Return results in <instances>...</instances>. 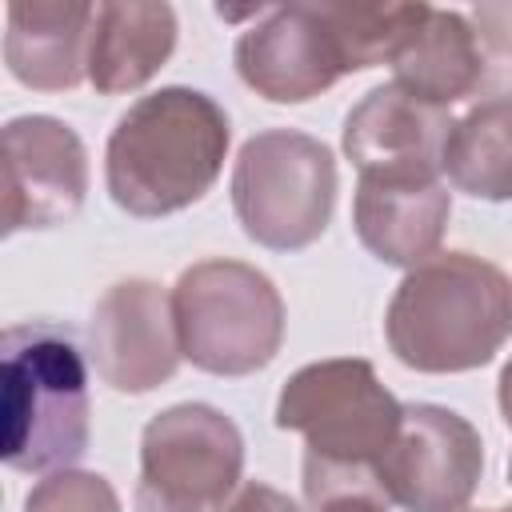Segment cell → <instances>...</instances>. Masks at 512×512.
I'll return each mask as SVG.
<instances>
[{"mask_svg":"<svg viewBox=\"0 0 512 512\" xmlns=\"http://www.w3.org/2000/svg\"><path fill=\"white\" fill-rule=\"evenodd\" d=\"M232 144L228 112L200 88H160L140 96L112 128L104 184L116 208L152 220L172 216L216 184Z\"/></svg>","mask_w":512,"mask_h":512,"instance_id":"obj_1","label":"cell"},{"mask_svg":"<svg viewBox=\"0 0 512 512\" xmlns=\"http://www.w3.org/2000/svg\"><path fill=\"white\" fill-rule=\"evenodd\" d=\"M404 404L356 356L296 368L276 396V428L304 436L308 508L340 492H380L376 464L400 432Z\"/></svg>","mask_w":512,"mask_h":512,"instance_id":"obj_2","label":"cell"},{"mask_svg":"<svg viewBox=\"0 0 512 512\" xmlns=\"http://www.w3.org/2000/svg\"><path fill=\"white\" fill-rule=\"evenodd\" d=\"M384 336L392 356L416 372L484 368L512 336V280L484 256L436 252L396 284Z\"/></svg>","mask_w":512,"mask_h":512,"instance_id":"obj_3","label":"cell"},{"mask_svg":"<svg viewBox=\"0 0 512 512\" xmlns=\"http://www.w3.org/2000/svg\"><path fill=\"white\" fill-rule=\"evenodd\" d=\"M4 464L12 472H60L88 452V348L60 320L4 328Z\"/></svg>","mask_w":512,"mask_h":512,"instance_id":"obj_4","label":"cell"},{"mask_svg":"<svg viewBox=\"0 0 512 512\" xmlns=\"http://www.w3.org/2000/svg\"><path fill=\"white\" fill-rule=\"evenodd\" d=\"M180 356L212 376H248L284 344V300L244 260H200L172 284Z\"/></svg>","mask_w":512,"mask_h":512,"instance_id":"obj_5","label":"cell"},{"mask_svg":"<svg viewBox=\"0 0 512 512\" xmlns=\"http://www.w3.org/2000/svg\"><path fill=\"white\" fill-rule=\"evenodd\" d=\"M232 208L248 240L296 252L324 236L336 208L332 148L296 128H264L232 164Z\"/></svg>","mask_w":512,"mask_h":512,"instance_id":"obj_6","label":"cell"},{"mask_svg":"<svg viewBox=\"0 0 512 512\" xmlns=\"http://www.w3.org/2000/svg\"><path fill=\"white\" fill-rule=\"evenodd\" d=\"M244 436L212 404H172L140 432L136 512H228L240 492Z\"/></svg>","mask_w":512,"mask_h":512,"instance_id":"obj_7","label":"cell"},{"mask_svg":"<svg viewBox=\"0 0 512 512\" xmlns=\"http://www.w3.org/2000/svg\"><path fill=\"white\" fill-rule=\"evenodd\" d=\"M484 476L476 424L444 404H404L400 432L376 464V488L404 512H464Z\"/></svg>","mask_w":512,"mask_h":512,"instance_id":"obj_8","label":"cell"},{"mask_svg":"<svg viewBox=\"0 0 512 512\" xmlns=\"http://www.w3.org/2000/svg\"><path fill=\"white\" fill-rule=\"evenodd\" d=\"M4 236L68 224L88 196V152L72 124L56 116H16L4 124Z\"/></svg>","mask_w":512,"mask_h":512,"instance_id":"obj_9","label":"cell"},{"mask_svg":"<svg viewBox=\"0 0 512 512\" xmlns=\"http://www.w3.org/2000/svg\"><path fill=\"white\" fill-rule=\"evenodd\" d=\"M88 360L96 376L128 396H144L180 368L172 292L156 280L128 276L112 284L88 320Z\"/></svg>","mask_w":512,"mask_h":512,"instance_id":"obj_10","label":"cell"},{"mask_svg":"<svg viewBox=\"0 0 512 512\" xmlns=\"http://www.w3.org/2000/svg\"><path fill=\"white\" fill-rule=\"evenodd\" d=\"M240 80L272 104H304L348 76L344 52L320 4L268 8L232 48Z\"/></svg>","mask_w":512,"mask_h":512,"instance_id":"obj_11","label":"cell"},{"mask_svg":"<svg viewBox=\"0 0 512 512\" xmlns=\"http://www.w3.org/2000/svg\"><path fill=\"white\" fill-rule=\"evenodd\" d=\"M452 216L444 172H364L356 180L352 228L360 244L396 268H416L436 256Z\"/></svg>","mask_w":512,"mask_h":512,"instance_id":"obj_12","label":"cell"},{"mask_svg":"<svg viewBox=\"0 0 512 512\" xmlns=\"http://www.w3.org/2000/svg\"><path fill=\"white\" fill-rule=\"evenodd\" d=\"M452 132L448 108L424 104L412 92H404L396 80L372 88L348 116H344V156L356 164V172H440L444 140Z\"/></svg>","mask_w":512,"mask_h":512,"instance_id":"obj_13","label":"cell"},{"mask_svg":"<svg viewBox=\"0 0 512 512\" xmlns=\"http://www.w3.org/2000/svg\"><path fill=\"white\" fill-rule=\"evenodd\" d=\"M96 4L84 0H16L4 8V64L36 92H68L88 80Z\"/></svg>","mask_w":512,"mask_h":512,"instance_id":"obj_14","label":"cell"},{"mask_svg":"<svg viewBox=\"0 0 512 512\" xmlns=\"http://www.w3.org/2000/svg\"><path fill=\"white\" fill-rule=\"evenodd\" d=\"M176 12L164 0L96 4L88 44V84L100 96L144 88L176 48Z\"/></svg>","mask_w":512,"mask_h":512,"instance_id":"obj_15","label":"cell"},{"mask_svg":"<svg viewBox=\"0 0 512 512\" xmlns=\"http://www.w3.org/2000/svg\"><path fill=\"white\" fill-rule=\"evenodd\" d=\"M396 84L424 104L448 108L472 96L484 80L480 32L464 12L424 4V16L392 56Z\"/></svg>","mask_w":512,"mask_h":512,"instance_id":"obj_16","label":"cell"},{"mask_svg":"<svg viewBox=\"0 0 512 512\" xmlns=\"http://www.w3.org/2000/svg\"><path fill=\"white\" fill-rule=\"evenodd\" d=\"M440 172L456 192L476 200H512V92L452 120Z\"/></svg>","mask_w":512,"mask_h":512,"instance_id":"obj_17","label":"cell"},{"mask_svg":"<svg viewBox=\"0 0 512 512\" xmlns=\"http://www.w3.org/2000/svg\"><path fill=\"white\" fill-rule=\"evenodd\" d=\"M320 8L336 32L348 72L392 64L396 48L424 16V4H320Z\"/></svg>","mask_w":512,"mask_h":512,"instance_id":"obj_18","label":"cell"},{"mask_svg":"<svg viewBox=\"0 0 512 512\" xmlns=\"http://www.w3.org/2000/svg\"><path fill=\"white\" fill-rule=\"evenodd\" d=\"M24 512H120V496L100 472L60 468L32 484Z\"/></svg>","mask_w":512,"mask_h":512,"instance_id":"obj_19","label":"cell"},{"mask_svg":"<svg viewBox=\"0 0 512 512\" xmlns=\"http://www.w3.org/2000/svg\"><path fill=\"white\" fill-rule=\"evenodd\" d=\"M228 512H300V504H296L288 492H280V488H272V484H264V480H248V484H240V492L232 496Z\"/></svg>","mask_w":512,"mask_h":512,"instance_id":"obj_20","label":"cell"},{"mask_svg":"<svg viewBox=\"0 0 512 512\" xmlns=\"http://www.w3.org/2000/svg\"><path fill=\"white\" fill-rule=\"evenodd\" d=\"M472 28L496 52H512V4H480L472 8Z\"/></svg>","mask_w":512,"mask_h":512,"instance_id":"obj_21","label":"cell"},{"mask_svg":"<svg viewBox=\"0 0 512 512\" xmlns=\"http://www.w3.org/2000/svg\"><path fill=\"white\" fill-rule=\"evenodd\" d=\"M312 512H388V500L380 492H340V496L316 504Z\"/></svg>","mask_w":512,"mask_h":512,"instance_id":"obj_22","label":"cell"},{"mask_svg":"<svg viewBox=\"0 0 512 512\" xmlns=\"http://www.w3.org/2000/svg\"><path fill=\"white\" fill-rule=\"evenodd\" d=\"M496 400H500V416H504V424L512 428V356H508V364L500 368V380H496Z\"/></svg>","mask_w":512,"mask_h":512,"instance_id":"obj_23","label":"cell"},{"mask_svg":"<svg viewBox=\"0 0 512 512\" xmlns=\"http://www.w3.org/2000/svg\"><path fill=\"white\" fill-rule=\"evenodd\" d=\"M492 512H512V504H500V508H492Z\"/></svg>","mask_w":512,"mask_h":512,"instance_id":"obj_24","label":"cell"},{"mask_svg":"<svg viewBox=\"0 0 512 512\" xmlns=\"http://www.w3.org/2000/svg\"><path fill=\"white\" fill-rule=\"evenodd\" d=\"M508 480H512V460H508Z\"/></svg>","mask_w":512,"mask_h":512,"instance_id":"obj_25","label":"cell"},{"mask_svg":"<svg viewBox=\"0 0 512 512\" xmlns=\"http://www.w3.org/2000/svg\"><path fill=\"white\" fill-rule=\"evenodd\" d=\"M464 512H472V508H464Z\"/></svg>","mask_w":512,"mask_h":512,"instance_id":"obj_26","label":"cell"}]
</instances>
